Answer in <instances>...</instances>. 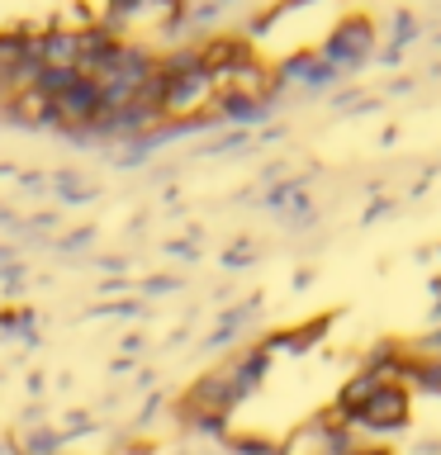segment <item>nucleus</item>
Returning <instances> with one entry per match:
<instances>
[{
    "label": "nucleus",
    "instance_id": "7",
    "mask_svg": "<svg viewBox=\"0 0 441 455\" xmlns=\"http://www.w3.org/2000/svg\"><path fill=\"white\" fill-rule=\"evenodd\" d=\"M351 455H398V451H389V446H356Z\"/></svg>",
    "mask_w": 441,
    "mask_h": 455
},
{
    "label": "nucleus",
    "instance_id": "5",
    "mask_svg": "<svg viewBox=\"0 0 441 455\" xmlns=\"http://www.w3.org/2000/svg\"><path fill=\"white\" fill-rule=\"evenodd\" d=\"M142 10H148V0H105V14H100V24H109L114 34H124L128 24L142 20Z\"/></svg>",
    "mask_w": 441,
    "mask_h": 455
},
{
    "label": "nucleus",
    "instance_id": "3",
    "mask_svg": "<svg viewBox=\"0 0 441 455\" xmlns=\"http://www.w3.org/2000/svg\"><path fill=\"white\" fill-rule=\"evenodd\" d=\"M370 34H375V28H370V20L351 14V20H337V24H333V34L323 38L318 52L327 57V67H333V71L356 67V62H361V57L370 52Z\"/></svg>",
    "mask_w": 441,
    "mask_h": 455
},
{
    "label": "nucleus",
    "instance_id": "2",
    "mask_svg": "<svg viewBox=\"0 0 441 455\" xmlns=\"http://www.w3.org/2000/svg\"><path fill=\"white\" fill-rule=\"evenodd\" d=\"M408 418H413V389H408V384H398V379H384L380 389L351 412L347 427H351L356 436H361V432H370V436H389V432H404Z\"/></svg>",
    "mask_w": 441,
    "mask_h": 455
},
{
    "label": "nucleus",
    "instance_id": "8",
    "mask_svg": "<svg viewBox=\"0 0 441 455\" xmlns=\"http://www.w3.org/2000/svg\"><path fill=\"white\" fill-rule=\"evenodd\" d=\"M0 455H20V446H14V436H10V441H0Z\"/></svg>",
    "mask_w": 441,
    "mask_h": 455
},
{
    "label": "nucleus",
    "instance_id": "6",
    "mask_svg": "<svg viewBox=\"0 0 441 455\" xmlns=\"http://www.w3.org/2000/svg\"><path fill=\"white\" fill-rule=\"evenodd\" d=\"M71 81H76V71H71V67H43V71H38V81H34V91L52 105V100L62 95Z\"/></svg>",
    "mask_w": 441,
    "mask_h": 455
},
{
    "label": "nucleus",
    "instance_id": "4",
    "mask_svg": "<svg viewBox=\"0 0 441 455\" xmlns=\"http://www.w3.org/2000/svg\"><path fill=\"white\" fill-rule=\"evenodd\" d=\"M14 446H20V455H62L67 436L52 432V427H43V422L34 418V427H28L24 436H14Z\"/></svg>",
    "mask_w": 441,
    "mask_h": 455
},
{
    "label": "nucleus",
    "instance_id": "1",
    "mask_svg": "<svg viewBox=\"0 0 441 455\" xmlns=\"http://www.w3.org/2000/svg\"><path fill=\"white\" fill-rule=\"evenodd\" d=\"M156 76V48L142 38H128L119 43V52L109 57V67L100 71V100H105V109H124L133 105V100H142V91L152 85Z\"/></svg>",
    "mask_w": 441,
    "mask_h": 455
}]
</instances>
